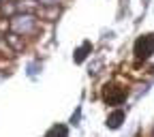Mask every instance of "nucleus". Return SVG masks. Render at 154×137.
<instances>
[{"label":"nucleus","mask_w":154,"mask_h":137,"mask_svg":"<svg viewBox=\"0 0 154 137\" xmlns=\"http://www.w3.org/2000/svg\"><path fill=\"white\" fill-rule=\"evenodd\" d=\"M36 17L32 15V13H24V15H13L11 17V28H13V32L15 34H24V36H28V34H32L34 30H36Z\"/></svg>","instance_id":"obj_1"},{"label":"nucleus","mask_w":154,"mask_h":137,"mask_svg":"<svg viewBox=\"0 0 154 137\" xmlns=\"http://www.w3.org/2000/svg\"><path fill=\"white\" fill-rule=\"evenodd\" d=\"M154 54V34H146V36H139L137 43H135V56L139 60H146Z\"/></svg>","instance_id":"obj_2"},{"label":"nucleus","mask_w":154,"mask_h":137,"mask_svg":"<svg viewBox=\"0 0 154 137\" xmlns=\"http://www.w3.org/2000/svg\"><path fill=\"white\" fill-rule=\"evenodd\" d=\"M122 120H124V111L122 109H116V111H111L107 116V126L109 129H118L122 124Z\"/></svg>","instance_id":"obj_3"},{"label":"nucleus","mask_w":154,"mask_h":137,"mask_svg":"<svg viewBox=\"0 0 154 137\" xmlns=\"http://www.w3.org/2000/svg\"><path fill=\"white\" fill-rule=\"evenodd\" d=\"M69 133H66V126H62V124H56V126H51L47 133H45V137H66Z\"/></svg>","instance_id":"obj_4"},{"label":"nucleus","mask_w":154,"mask_h":137,"mask_svg":"<svg viewBox=\"0 0 154 137\" xmlns=\"http://www.w3.org/2000/svg\"><path fill=\"white\" fill-rule=\"evenodd\" d=\"M88 49H90V43H84L79 49H77V51H75V62H84L86 56H88V54H86Z\"/></svg>","instance_id":"obj_5"}]
</instances>
